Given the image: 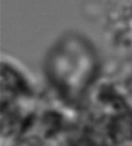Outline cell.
<instances>
[{
	"label": "cell",
	"instance_id": "obj_1",
	"mask_svg": "<svg viewBox=\"0 0 132 146\" xmlns=\"http://www.w3.org/2000/svg\"><path fill=\"white\" fill-rule=\"evenodd\" d=\"M97 56L81 36L66 35L52 48L46 70L56 89L68 100H76L90 86L97 73Z\"/></svg>",
	"mask_w": 132,
	"mask_h": 146
},
{
	"label": "cell",
	"instance_id": "obj_2",
	"mask_svg": "<svg viewBox=\"0 0 132 146\" xmlns=\"http://www.w3.org/2000/svg\"><path fill=\"white\" fill-rule=\"evenodd\" d=\"M118 40L132 52V24L130 27L125 25L123 29L118 32Z\"/></svg>",
	"mask_w": 132,
	"mask_h": 146
}]
</instances>
